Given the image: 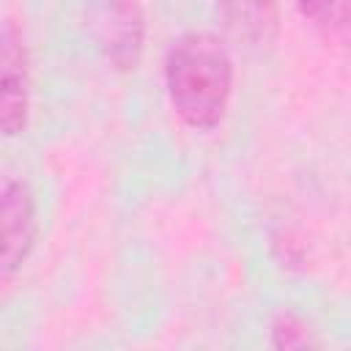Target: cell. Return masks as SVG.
I'll return each mask as SVG.
<instances>
[{"instance_id": "obj_1", "label": "cell", "mask_w": 351, "mask_h": 351, "mask_svg": "<svg viewBox=\"0 0 351 351\" xmlns=\"http://www.w3.org/2000/svg\"><path fill=\"white\" fill-rule=\"evenodd\" d=\"M165 88L173 112L197 132L222 123L233 93V58L214 33H184L165 55Z\"/></svg>"}, {"instance_id": "obj_2", "label": "cell", "mask_w": 351, "mask_h": 351, "mask_svg": "<svg viewBox=\"0 0 351 351\" xmlns=\"http://www.w3.org/2000/svg\"><path fill=\"white\" fill-rule=\"evenodd\" d=\"M30 107V80H27V52L22 30L14 19L3 22L0 33V129L5 137H16L27 126Z\"/></svg>"}, {"instance_id": "obj_3", "label": "cell", "mask_w": 351, "mask_h": 351, "mask_svg": "<svg viewBox=\"0 0 351 351\" xmlns=\"http://www.w3.org/2000/svg\"><path fill=\"white\" fill-rule=\"evenodd\" d=\"M0 217H3V255L0 271L3 280H11L27 255L36 247L38 219H36V197L30 186L19 178H5L0 192Z\"/></svg>"}, {"instance_id": "obj_4", "label": "cell", "mask_w": 351, "mask_h": 351, "mask_svg": "<svg viewBox=\"0 0 351 351\" xmlns=\"http://www.w3.org/2000/svg\"><path fill=\"white\" fill-rule=\"evenodd\" d=\"M96 27L107 60L121 71L134 69L143 52V11L137 0H104Z\"/></svg>"}, {"instance_id": "obj_5", "label": "cell", "mask_w": 351, "mask_h": 351, "mask_svg": "<svg viewBox=\"0 0 351 351\" xmlns=\"http://www.w3.org/2000/svg\"><path fill=\"white\" fill-rule=\"evenodd\" d=\"M217 14L225 33L244 47H269L280 33L277 0H217Z\"/></svg>"}, {"instance_id": "obj_6", "label": "cell", "mask_w": 351, "mask_h": 351, "mask_svg": "<svg viewBox=\"0 0 351 351\" xmlns=\"http://www.w3.org/2000/svg\"><path fill=\"white\" fill-rule=\"evenodd\" d=\"M310 343H313V335L302 315H296L291 310H280L274 315V321H271V346L274 348H302Z\"/></svg>"}, {"instance_id": "obj_7", "label": "cell", "mask_w": 351, "mask_h": 351, "mask_svg": "<svg viewBox=\"0 0 351 351\" xmlns=\"http://www.w3.org/2000/svg\"><path fill=\"white\" fill-rule=\"evenodd\" d=\"M332 3H335V0H296L299 11H302L304 16H313V19L326 16V11L332 8Z\"/></svg>"}]
</instances>
